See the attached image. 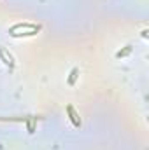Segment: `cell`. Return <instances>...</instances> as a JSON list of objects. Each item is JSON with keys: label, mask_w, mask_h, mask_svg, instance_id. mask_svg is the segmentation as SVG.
<instances>
[{"label": "cell", "mask_w": 149, "mask_h": 150, "mask_svg": "<svg viewBox=\"0 0 149 150\" xmlns=\"http://www.w3.org/2000/svg\"><path fill=\"white\" fill-rule=\"evenodd\" d=\"M77 74H79V70H77V68H74V70L70 72V77H69V84H70V86H72V84L75 82V79H77Z\"/></svg>", "instance_id": "cell-5"}, {"label": "cell", "mask_w": 149, "mask_h": 150, "mask_svg": "<svg viewBox=\"0 0 149 150\" xmlns=\"http://www.w3.org/2000/svg\"><path fill=\"white\" fill-rule=\"evenodd\" d=\"M39 32H40V25H32V23H18L9 30L11 35L18 33L16 37H34Z\"/></svg>", "instance_id": "cell-1"}, {"label": "cell", "mask_w": 149, "mask_h": 150, "mask_svg": "<svg viewBox=\"0 0 149 150\" xmlns=\"http://www.w3.org/2000/svg\"><path fill=\"white\" fill-rule=\"evenodd\" d=\"M132 52V45H126L123 51H119L117 54H116V58H123V56H126V54H130Z\"/></svg>", "instance_id": "cell-4"}, {"label": "cell", "mask_w": 149, "mask_h": 150, "mask_svg": "<svg viewBox=\"0 0 149 150\" xmlns=\"http://www.w3.org/2000/svg\"><path fill=\"white\" fill-rule=\"evenodd\" d=\"M0 59L4 61V65H7L9 68H14V59H12V56L0 45Z\"/></svg>", "instance_id": "cell-3"}, {"label": "cell", "mask_w": 149, "mask_h": 150, "mask_svg": "<svg viewBox=\"0 0 149 150\" xmlns=\"http://www.w3.org/2000/svg\"><path fill=\"white\" fill-rule=\"evenodd\" d=\"M67 113H69L70 122L74 124L75 127H81V119H79V113L75 112V108L72 107V105H69V107H67Z\"/></svg>", "instance_id": "cell-2"}]
</instances>
